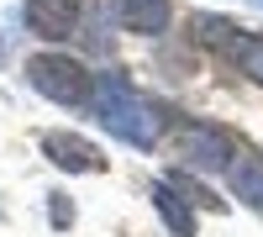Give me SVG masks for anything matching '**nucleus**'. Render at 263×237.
Listing matches in <instances>:
<instances>
[{"label":"nucleus","instance_id":"1","mask_svg":"<svg viewBox=\"0 0 263 237\" xmlns=\"http://www.w3.org/2000/svg\"><path fill=\"white\" fill-rule=\"evenodd\" d=\"M90 100H95V116H100L105 132L132 142V148H142V153H153L163 142V132H168V111L158 100H147L142 90H132L121 74H100Z\"/></svg>","mask_w":263,"mask_h":237},{"label":"nucleus","instance_id":"2","mask_svg":"<svg viewBox=\"0 0 263 237\" xmlns=\"http://www.w3.org/2000/svg\"><path fill=\"white\" fill-rule=\"evenodd\" d=\"M27 79L53 105H90V90H95V74H84V63L69 53H37L27 63Z\"/></svg>","mask_w":263,"mask_h":237},{"label":"nucleus","instance_id":"3","mask_svg":"<svg viewBox=\"0 0 263 237\" xmlns=\"http://www.w3.org/2000/svg\"><path fill=\"white\" fill-rule=\"evenodd\" d=\"M174 153H179L184 169H195V174H221V169L232 163L237 142L227 126H211V121H179L174 126Z\"/></svg>","mask_w":263,"mask_h":237},{"label":"nucleus","instance_id":"4","mask_svg":"<svg viewBox=\"0 0 263 237\" xmlns=\"http://www.w3.org/2000/svg\"><path fill=\"white\" fill-rule=\"evenodd\" d=\"M21 21H27V32L42 37V42H69V37H79L84 0H27V6H21Z\"/></svg>","mask_w":263,"mask_h":237},{"label":"nucleus","instance_id":"5","mask_svg":"<svg viewBox=\"0 0 263 237\" xmlns=\"http://www.w3.org/2000/svg\"><path fill=\"white\" fill-rule=\"evenodd\" d=\"M42 153H48V163L63 169V174H100L105 169V153L95 142L74 137V132H48L42 137Z\"/></svg>","mask_w":263,"mask_h":237},{"label":"nucleus","instance_id":"6","mask_svg":"<svg viewBox=\"0 0 263 237\" xmlns=\"http://www.w3.org/2000/svg\"><path fill=\"white\" fill-rule=\"evenodd\" d=\"M111 16L121 32H137V37H163L168 21H174V6L168 0H111Z\"/></svg>","mask_w":263,"mask_h":237},{"label":"nucleus","instance_id":"7","mask_svg":"<svg viewBox=\"0 0 263 237\" xmlns=\"http://www.w3.org/2000/svg\"><path fill=\"white\" fill-rule=\"evenodd\" d=\"M221 174H227L232 195L242 200V206L263 211V153H258V148H242V153H232V163L221 169Z\"/></svg>","mask_w":263,"mask_h":237},{"label":"nucleus","instance_id":"8","mask_svg":"<svg viewBox=\"0 0 263 237\" xmlns=\"http://www.w3.org/2000/svg\"><path fill=\"white\" fill-rule=\"evenodd\" d=\"M147 195H153V211L163 216V227H168L174 237H195V211L184 206V195H179V190H174L168 179L147 185Z\"/></svg>","mask_w":263,"mask_h":237},{"label":"nucleus","instance_id":"9","mask_svg":"<svg viewBox=\"0 0 263 237\" xmlns=\"http://www.w3.org/2000/svg\"><path fill=\"white\" fill-rule=\"evenodd\" d=\"M221 58H232L237 69H242L253 84H263V37H253V32H237L232 42H227V53Z\"/></svg>","mask_w":263,"mask_h":237},{"label":"nucleus","instance_id":"10","mask_svg":"<svg viewBox=\"0 0 263 237\" xmlns=\"http://www.w3.org/2000/svg\"><path fill=\"white\" fill-rule=\"evenodd\" d=\"M190 27H195V42H200V48H216V53H227V42L242 32L237 27V21H227V16H190Z\"/></svg>","mask_w":263,"mask_h":237},{"label":"nucleus","instance_id":"11","mask_svg":"<svg viewBox=\"0 0 263 237\" xmlns=\"http://www.w3.org/2000/svg\"><path fill=\"white\" fill-rule=\"evenodd\" d=\"M168 185H174V190H179V195H190L195 206H211V211H216V206H221V200H216V195H211V190H200V185H195V179L184 174V169H174V174H168Z\"/></svg>","mask_w":263,"mask_h":237},{"label":"nucleus","instance_id":"12","mask_svg":"<svg viewBox=\"0 0 263 237\" xmlns=\"http://www.w3.org/2000/svg\"><path fill=\"white\" fill-rule=\"evenodd\" d=\"M74 195H48V222L53 227H74V206H69Z\"/></svg>","mask_w":263,"mask_h":237},{"label":"nucleus","instance_id":"13","mask_svg":"<svg viewBox=\"0 0 263 237\" xmlns=\"http://www.w3.org/2000/svg\"><path fill=\"white\" fill-rule=\"evenodd\" d=\"M6 58H11V42H6V32H0V69H6Z\"/></svg>","mask_w":263,"mask_h":237},{"label":"nucleus","instance_id":"14","mask_svg":"<svg viewBox=\"0 0 263 237\" xmlns=\"http://www.w3.org/2000/svg\"><path fill=\"white\" fill-rule=\"evenodd\" d=\"M253 6H258V11H263V0H253Z\"/></svg>","mask_w":263,"mask_h":237}]
</instances>
